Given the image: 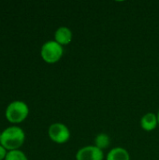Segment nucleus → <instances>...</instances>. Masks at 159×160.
I'll return each instance as SVG.
<instances>
[{
	"instance_id": "obj_9",
	"label": "nucleus",
	"mask_w": 159,
	"mask_h": 160,
	"mask_svg": "<svg viewBox=\"0 0 159 160\" xmlns=\"http://www.w3.org/2000/svg\"><path fill=\"white\" fill-rule=\"evenodd\" d=\"M94 142H95V144H94L95 146H97V148L101 150H105L109 148L111 144V138L106 133H99L96 136Z\"/></svg>"
},
{
	"instance_id": "obj_6",
	"label": "nucleus",
	"mask_w": 159,
	"mask_h": 160,
	"mask_svg": "<svg viewBox=\"0 0 159 160\" xmlns=\"http://www.w3.org/2000/svg\"><path fill=\"white\" fill-rule=\"evenodd\" d=\"M72 31L67 26H60L54 32V40L62 46L68 45L72 41Z\"/></svg>"
},
{
	"instance_id": "obj_10",
	"label": "nucleus",
	"mask_w": 159,
	"mask_h": 160,
	"mask_svg": "<svg viewBox=\"0 0 159 160\" xmlns=\"http://www.w3.org/2000/svg\"><path fill=\"white\" fill-rule=\"evenodd\" d=\"M5 160H28L26 155L21 150L8 151Z\"/></svg>"
},
{
	"instance_id": "obj_5",
	"label": "nucleus",
	"mask_w": 159,
	"mask_h": 160,
	"mask_svg": "<svg viewBox=\"0 0 159 160\" xmlns=\"http://www.w3.org/2000/svg\"><path fill=\"white\" fill-rule=\"evenodd\" d=\"M76 160H104V151L95 145H86L76 153Z\"/></svg>"
},
{
	"instance_id": "obj_13",
	"label": "nucleus",
	"mask_w": 159,
	"mask_h": 160,
	"mask_svg": "<svg viewBox=\"0 0 159 160\" xmlns=\"http://www.w3.org/2000/svg\"><path fill=\"white\" fill-rule=\"evenodd\" d=\"M0 139H1V132H0Z\"/></svg>"
},
{
	"instance_id": "obj_11",
	"label": "nucleus",
	"mask_w": 159,
	"mask_h": 160,
	"mask_svg": "<svg viewBox=\"0 0 159 160\" xmlns=\"http://www.w3.org/2000/svg\"><path fill=\"white\" fill-rule=\"evenodd\" d=\"M7 150L0 144V160L5 159L6 157H7Z\"/></svg>"
},
{
	"instance_id": "obj_2",
	"label": "nucleus",
	"mask_w": 159,
	"mask_h": 160,
	"mask_svg": "<svg viewBox=\"0 0 159 160\" xmlns=\"http://www.w3.org/2000/svg\"><path fill=\"white\" fill-rule=\"evenodd\" d=\"M5 114L9 123L20 124L27 118L29 114V108L25 102L16 100L7 105Z\"/></svg>"
},
{
	"instance_id": "obj_12",
	"label": "nucleus",
	"mask_w": 159,
	"mask_h": 160,
	"mask_svg": "<svg viewBox=\"0 0 159 160\" xmlns=\"http://www.w3.org/2000/svg\"><path fill=\"white\" fill-rule=\"evenodd\" d=\"M157 122H158V126H159V111L157 112Z\"/></svg>"
},
{
	"instance_id": "obj_7",
	"label": "nucleus",
	"mask_w": 159,
	"mask_h": 160,
	"mask_svg": "<svg viewBox=\"0 0 159 160\" xmlns=\"http://www.w3.org/2000/svg\"><path fill=\"white\" fill-rule=\"evenodd\" d=\"M140 125H141V128L144 131H147V132L154 131L157 128V126H158L157 113H154V112H147V113H145L141 118Z\"/></svg>"
},
{
	"instance_id": "obj_3",
	"label": "nucleus",
	"mask_w": 159,
	"mask_h": 160,
	"mask_svg": "<svg viewBox=\"0 0 159 160\" xmlns=\"http://www.w3.org/2000/svg\"><path fill=\"white\" fill-rule=\"evenodd\" d=\"M64 54V48L55 40L45 42L40 50L41 58L48 64H55L61 60Z\"/></svg>"
},
{
	"instance_id": "obj_1",
	"label": "nucleus",
	"mask_w": 159,
	"mask_h": 160,
	"mask_svg": "<svg viewBox=\"0 0 159 160\" xmlns=\"http://www.w3.org/2000/svg\"><path fill=\"white\" fill-rule=\"evenodd\" d=\"M25 134L24 131L16 126L6 128L1 133L0 144L8 151L18 150L24 142Z\"/></svg>"
},
{
	"instance_id": "obj_4",
	"label": "nucleus",
	"mask_w": 159,
	"mask_h": 160,
	"mask_svg": "<svg viewBox=\"0 0 159 160\" xmlns=\"http://www.w3.org/2000/svg\"><path fill=\"white\" fill-rule=\"evenodd\" d=\"M48 135L53 142L57 144H64L70 139V130L65 124L54 123L50 126Z\"/></svg>"
},
{
	"instance_id": "obj_8",
	"label": "nucleus",
	"mask_w": 159,
	"mask_h": 160,
	"mask_svg": "<svg viewBox=\"0 0 159 160\" xmlns=\"http://www.w3.org/2000/svg\"><path fill=\"white\" fill-rule=\"evenodd\" d=\"M106 160H130V155L126 148L114 147L108 152Z\"/></svg>"
}]
</instances>
